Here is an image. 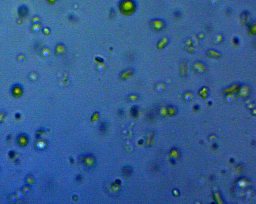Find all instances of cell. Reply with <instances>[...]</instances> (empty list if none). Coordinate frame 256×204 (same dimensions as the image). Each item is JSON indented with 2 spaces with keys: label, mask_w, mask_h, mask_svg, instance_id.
Here are the masks:
<instances>
[{
  "label": "cell",
  "mask_w": 256,
  "mask_h": 204,
  "mask_svg": "<svg viewBox=\"0 0 256 204\" xmlns=\"http://www.w3.org/2000/svg\"><path fill=\"white\" fill-rule=\"evenodd\" d=\"M139 143L140 144H142V143H143V141H142V140H141L139 141Z\"/></svg>",
  "instance_id": "obj_10"
},
{
  "label": "cell",
  "mask_w": 256,
  "mask_h": 204,
  "mask_svg": "<svg viewBox=\"0 0 256 204\" xmlns=\"http://www.w3.org/2000/svg\"><path fill=\"white\" fill-rule=\"evenodd\" d=\"M120 7L121 10L125 13H131L135 9V3L133 0H122Z\"/></svg>",
  "instance_id": "obj_1"
},
{
  "label": "cell",
  "mask_w": 256,
  "mask_h": 204,
  "mask_svg": "<svg viewBox=\"0 0 256 204\" xmlns=\"http://www.w3.org/2000/svg\"><path fill=\"white\" fill-rule=\"evenodd\" d=\"M81 179H82V177L80 175H78V176L77 177V178H76L77 181H80Z\"/></svg>",
  "instance_id": "obj_6"
},
{
  "label": "cell",
  "mask_w": 256,
  "mask_h": 204,
  "mask_svg": "<svg viewBox=\"0 0 256 204\" xmlns=\"http://www.w3.org/2000/svg\"><path fill=\"white\" fill-rule=\"evenodd\" d=\"M48 1L50 2L51 3H53V2H54L56 0H48Z\"/></svg>",
  "instance_id": "obj_8"
},
{
  "label": "cell",
  "mask_w": 256,
  "mask_h": 204,
  "mask_svg": "<svg viewBox=\"0 0 256 204\" xmlns=\"http://www.w3.org/2000/svg\"><path fill=\"white\" fill-rule=\"evenodd\" d=\"M131 113L134 117L136 116L138 114V109L136 107H133L131 109Z\"/></svg>",
  "instance_id": "obj_4"
},
{
  "label": "cell",
  "mask_w": 256,
  "mask_h": 204,
  "mask_svg": "<svg viewBox=\"0 0 256 204\" xmlns=\"http://www.w3.org/2000/svg\"><path fill=\"white\" fill-rule=\"evenodd\" d=\"M106 125H105V124H102L101 126L100 127V129L101 130V131H104L105 130H106Z\"/></svg>",
  "instance_id": "obj_5"
},
{
  "label": "cell",
  "mask_w": 256,
  "mask_h": 204,
  "mask_svg": "<svg viewBox=\"0 0 256 204\" xmlns=\"http://www.w3.org/2000/svg\"><path fill=\"white\" fill-rule=\"evenodd\" d=\"M119 113L120 114H122L123 113V111L122 110H121V111H119Z\"/></svg>",
  "instance_id": "obj_9"
},
{
  "label": "cell",
  "mask_w": 256,
  "mask_h": 204,
  "mask_svg": "<svg viewBox=\"0 0 256 204\" xmlns=\"http://www.w3.org/2000/svg\"><path fill=\"white\" fill-rule=\"evenodd\" d=\"M132 171V168L129 166L125 167L123 169V172L125 175H131Z\"/></svg>",
  "instance_id": "obj_2"
},
{
  "label": "cell",
  "mask_w": 256,
  "mask_h": 204,
  "mask_svg": "<svg viewBox=\"0 0 256 204\" xmlns=\"http://www.w3.org/2000/svg\"><path fill=\"white\" fill-rule=\"evenodd\" d=\"M116 183L120 185V184H121V181L119 180H117L116 181Z\"/></svg>",
  "instance_id": "obj_7"
},
{
  "label": "cell",
  "mask_w": 256,
  "mask_h": 204,
  "mask_svg": "<svg viewBox=\"0 0 256 204\" xmlns=\"http://www.w3.org/2000/svg\"><path fill=\"white\" fill-rule=\"evenodd\" d=\"M152 26H153L155 29H160L163 27V24L161 21H156L154 22L153 24H152Z\"/></svg>",
  "instance_id": "obj_3"
}]
</instances>
